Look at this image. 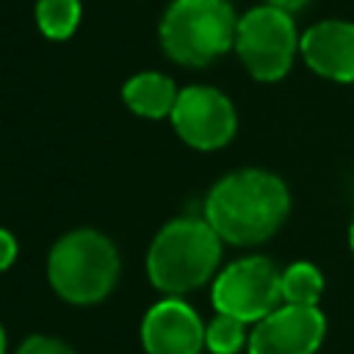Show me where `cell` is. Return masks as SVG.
Listing matches in <instances>:
<instances>
[{"label": "cell", "instance_id": "2", "mask_svg": "<svg viewBox=\"0 0 354 354\" xmlns=\"http://www.w3.org/2000/svg\"><path fill=\"white\" fill-rule=\"evenodd\" d=\"M221 243L205 218H171L147 249V277L166 296L191 293L216 274Z\"/></svg>", "mask_w": 354, "mask_h": 354}, {"label": "cell", "instance_id": "4", "mask_svg": "<svg viewBox=\"0 0 354 354\" xmlns=\"http://www.w3.org/2000/svg\"><path fill=\"white\" fill-rule=\"evenodd\" d=\"M238 17L230 0H171L160 17L163 53L183 66H207L235 44Z\"/></svg>", "mask_w": 354, "mask_h": 354}, {"label": "cell", "instance_id": "3", "mask_svg": "<svg viewBox=\"0 0 354 354\" xmlns=\"http://www.w3.org/2000/svg\"><path fill=\"white\" fill-rule=\"evenodd\" d=\"M119 252L100 230H72L61 235L47 257L50 288L69 304L102 301L119 279Z\"/></svg>", "mask_w": 354, "mask_h": 354}, {"label": "cell", "instance_id": "17", "mask_svg": "<svg viewBox=\"0 0 354 354\" xmlns=\"http://www.w3.org/2000/svg\"><path fill=\"white\" fill-rule=\"evenodd\" d=\"M268 6H274V8H282V11H288V14H296V11H301L310 0H266Z\"/></svg>", "mask_w": 354, "mask_h": 354}, {"label": "cell", "instance_id": "15", "mask_svg": "<svg viewBox=\"0 0 354 354\" xmlns=\"http://www.w3.org/2000/svg\"><path fill=\"white\" fill-rule=\"evenodd\" d=\"M17 354H75V348L66 346L64 340L53 337V335H30L17 348Z\"/></svg>", "mask_w": 354, "mask_h": 354}, {"label": "cell", "instance_id": "8", "mask_svg": "<svg viewBox=\"0 0 354 354\" xmlns=\"http://www.w3.org/2000/svg\"><path fill=\"white\" fill-rule=\"evenodd\" d=\"M326 337L321 307L279 304L249 332L246 354H315Z\"/></svg>", "mask_w": 354, "mask_h": 354}, {"label": "cell", "instance_id": "11", "mask_svg": "<svg viewBox=\"0 0 354 354\" xmlns=\"http://www.w3.org/2000/svg\"><path fill=\"white\" fill-rule=\"evenodd\" d=\"M177 86L163 72H138L124 80L122 100L124 105L144 119H163L171 116V108L177 102Z\"/></svg>", "mask_w": 354, "mask_h": 354}, {"label": "cell", "instance_id": "13", "mask_svg": "<svg viewBox=\"0 0 354 354\" xmlns=\"http://www.w3.org/2000/svg\"><path fill=\"white\" fill-rule=\"evenodd\" d=\"M33 17L44 39L64 41L80 25V0H36Z\"/></svg>", "mask_w": 354, "mask_h": 354}, {"label": "cell", "instance_id": "14", "mask_svg": "<svg viewBox=\"0 0 354 354\" xmlns=\"http://www.w3.org/2000/svg\"><path fill=\"white\" fill-rule=\"evenodd\" d=\"M249 324L241 318L216 313V318L205 326V348L210 354H241V348L249 346Z\"/></svg>", "mask_w": 354, "mask_h": 354}, {"label": "cell", "instance_id": "5", "mask_svg": "<svg viewBox=\"0 0 354 354\" xmlns=\"http://www.w3.org/2000/svg\"><path fill=\"white\" fill-rule=\"evenodd\" d=\"M299 39L301 36L296 33L293 14L263 3L238 17L232 47L254 80L274 83L290 72L299 53Z\"/></svg>", "mask_w": 354, "mask_h": 354}, {"label": "cell", "instance_id": "19", "mask_svg": "<svg viewBox=\"0 0 354 354\" xmlns=\"http://www.w3.org/2000/svg\"><path fill=\"white\" fill-rule=\"evenodd\" d=\"M0 354H6V332H3V326H0Z\"/></svg>", "mask_w": 354, "mask_h": 354}, {"label": "cell", "instance_id": "6", "mask_svg": "<svg viewBox=\"0 0 354 354\" xmlns=\"http://www.w3.org/2000/svg\"><path fill=\"white\" fill-rule=\"evenodd\" d=\"M210 301L216 313L257 324L282 304V271L263 254L241 257L216 274Z\"/></svg>", "mask_w": 354, "mask_h": 354}, {"label": "cell", "instance_id": "12", "mask_svg": "<svg viewBox=\"0 0 354 354\" xmlns=\"http://www.w3.org/2000/svg\"><path fill=\"white\" fill-rule=\"evenodd\" d=\"M324 288H326V279L321 268L310 260H296L288 268H282V304L318 307Z\"/></svg>", "mask_w": 354, "mask_h": 354}, {"label": "cell", "instance_id": "10", "mask_svg": "<svg viewBox=\"0 0 354 354\" xmlns=\"http://www.w3.org/2000/svg\"><path fill=\"white\" fill-rule=\"evenodd\" d=\"M299 55L315 75L354 83V22L321 19L310 25L299 39Z\"/></svg>", "mask_w": 354, "mask_h": 354}, {"label": "cell", "instance_id": "7", "mask_svg": "<svg viewBox=\"0 0 354 354\" xmlns=\"http://www.w3.org/2000/svg\"><path fill=\"white\" fill-rule=\"evenodd\" d=\"M180 141L199 152L221 149L232 141L238 130L235 105L227 94L213 86H185L177 94V102L169 116Z\"/></svg>", "mask_w": 354, "mask_h": 354}, {"label": "cell", "instance_id": "9", "mask_svg": "<svg viewBox=\"0 0 354 354\" xmlns=\"http://www.w3.org/2000/svg\"><path fill=\"white\" fill-rule=\"evenodd\" d=\"M141 346L147 354H202L205 324L180 296H166L144 313Z\"/></svg>", "mask_w": 354, "mask_h": 354}, {"label": "cell", "instance_id": "1", "mask_svg": "<svg viewBox=\"0 0 354 354\" xmlns=\"http://www.w3.org/2000/svg\"><path fill=\"white\" fill-rule=\"evenodd\" d=\"M290 213V191L266 169H235L205 196V221L224 243L257 246L277 235Z\"/></svg>", "mask_w": 354, "mask_h": 354}, {"label": "cell", "instance_id": "16", "mask_svg": "<svg viewBox=\"0 0 354 354\" xmlns=\"http://www.w3.org/2000/svg\"><path fill=\"white\" fill-rule=\"evenodd\" d=\"M14 260H17V238L0 227V271L11 268Z\"/></svg>", "mask_w": 354, "mask_h": 354}, {"label": "cell", "instance_id": "18", "mask_svg": "<svg viewBox=\"0 0 354 354\" xmlns=\"http://www.w3.org/2000/svg\"><path fill=\"white\" fill-rule=\"evenodd\" d=\"M348 249H351V254H354V218H351V224H348Z\"/></svg>", "mask_w": 354, "mask_h": 354}]
</instances>
